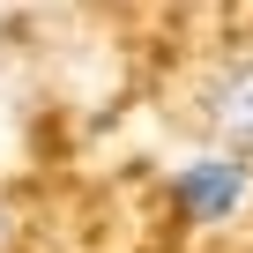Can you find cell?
Returning <instances> with one entry per match:
<instances>
[{
    "instance_id": "cell-1",
    "label": "cell",
    "mask_w": 253,
    "mask_h": 253,
    "mask_svg": "<svg viewBox=\"0 0 253 253\" xmlns=\"http://www.w3.org/2000/svg\"><path fill=\"white\" fill-rule=\"evenodd\" d=\"M246 201H253V164L231 157V149H194V157L171 171V209H179L194 231L231 223Z\"/></svg>"
},
{
    "instance_id": "cell-2",
    "label": "cell",
    "mask_w": 253,
    "mask_h": 253,
    "mask_svg": "<svg viewBox=\"0 0 253 253\" xmlns=\"http://www.w3.org/2000/svg\"><path fill=\"white\" fill-rule=\"evenodd\" d=\"M201 134H209V149H231V157L253 164V45H238V52H223L209 67V82H201Z\"/></svg>"
},
{
    "instance_id": "cell-3",
    "label": "cell",
    "mask_w": 253,
    "mask_h": 253,
    "mask_svg": "<svg viewBox=\"0 0 253 253\" xmlns=\"http://www.w3.org/2000/svg\"><path fill=\"white\" fill-rule=\"evenodd\" d=\"M0 246H8V216H0Z\"/></svg>"
}]
</instances>
